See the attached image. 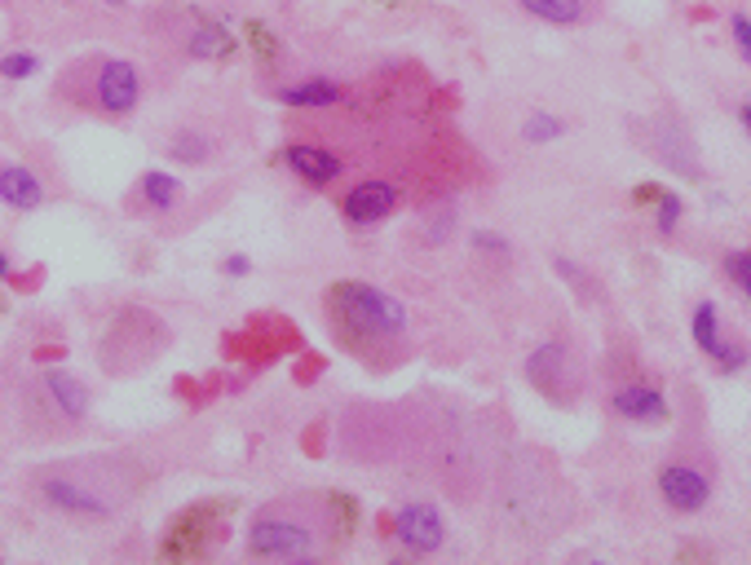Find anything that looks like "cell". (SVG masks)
Instances as JSON below:
<instances>
[{
	"label": "cell",
	"mask_w": 751,
	"mask_h": 565,
	"mask_svg": "<svg viewBox=\"0 0 751 565\" xmlns=\"http://www.w3.org/2000/svg\"><path fill=\"white\" fill-rule=\"evenodd\" d=\"M323 305H327L336 340L354 349L359 359L376 349H389L406 336V305L398 297H389L385 288H376V282L340 278V282H331Z\"/></svg>",
	"instance_id": "cell-1"
},
{
	"label": "cell",
	"mask_w": 751,
	"mask_h": 565,
	"mask_svg": "<svg viewBox=\"0 0 751 565\" xmlns=\"http://www.w3.org/2000/svg\"><path fill=\"white\" fill-rule=\"evenodd\" d=\"M331 526V494L323 504L314 500H284L265 504L248 526V556L261 561H310L323 548Z\"/></svg>",
	"instance_id": "cell-2"
},
{
	"label": "cell",
	"mask_w": 751,
	"mask_h": 565,
	"mask_svg": "<svg viewBox=\"0 0 751 565\" xmlns=\"http://www.w3.org/2000/svg\"><path fill=\"white\" fill-rule=\"evenodd\" d=\"M712 490H716V460L703 447H680L663 460L659 468V494L663 504L680 517H694L712 504Z\"/></svg>",
	"instance_id": "cell-3"
},
{
	"label": "cell",
	"mask_w": 751,
	"mask_h": 565,
	"mask_svg": "<svg viewBox=\"0 0 751 565\" xmlns=\"http://www.w3.org/2000/svg\"><path fill=\"white\" fill-rule=\"evenodd\" d=\"M526 380L539 398H549L553 406H575L584 393V363L571 340H543L530 349L526 359Z\"/></svg>",
	"instance_id": "cell-4"
},
{
	"label": "cell",
	"mask_w": 751,
	"mask_h": 565,
	"mask_svg": "<svg viewBox=\"0 0 751 565\" xmlns=\"http://www.w3.org/2000/svg\"><path fill=\"white\" fill-rule=\"evenodd\" d=\"M633 133L641 137V151H650L667 173L686 177V181H703V164H699V147L690 128L680 124L676 115H650V120H637Z\"/></svg>",
	"instance_id": "cell-5"
},
{
	"label": "cell",
	"mask_w": 751,
	"mask_h": 565,
	"mask_svg": "<svg viewBox=\"0 0 751 565\" xmlns=\"http://www.w3.org/2000/svg\"><path fill=\"white\" fill-rule=\"evenodd\" d=\"M40 494H45V504L62 508V513H72V517H111L120 508V494L85 473H72V468H58V473H45L40 477Z\"/></svg>",
	"instance_id": "cell-6"
},
{
	"label": "cell",
	"mask_w": 751,
	"mask_h": 565,
	"mask_svg": "<svg viewBox=\"0 0 751 565\" xmlns=\"http://www.w3.org/2000/svg\"><path fill=\"white\" fill-rule=\"evenodd\" d=\"M690 336H694V344H699V349L708 353V359H712V367H716V372H725V376H734V372H742V367L751 363V349H747V340L725 336L716 301H699V305H694Z\"/></svg>",
	"instance_id": "cell-7"
},
{
	"label": "cell",
	"mask_w": 751,
	"mask_h": 565,
	"mask_svg": "<svg viewBox=\"0 0 751 565\" xmlns=\"http://www.w3.org/2000/svg\"><path fill=\"white\" fill-rule=\"evenodd\" d=\"M142 102V71L128 58H107L93 76V106L102 115H133Z\"/></svg>",
	"instance_id": "cell-8"
},
{
	"label": "cell",
	"mask_w": 751,
	"mask_h": 565,
	"mask_svg": "<svg viewBox=\"0 0 751 565\" xmlns=\"http://www.w3.org/2000/svg\"><path fill=\"white\" fill-rule=\"evenodd\" d=\"M393 539L412 552V556H434L447 543V517L429 500H406L393 513Z\"/></svg>",
	"instance_id": "cell-9"
},
{
	"label": "cell",
	"mask_w": 751,
	"mask_h": 565,
	"mask_svg": "<svg viewBox=\"0 0 751 565\" xmlns=\"http://www.w3.org/2000/svg\"><path fill=\"white\" fill-rule=\"evenodd\" d=\"M393 208H398V186L385 177H363L340 199V212H346L350 226H380Z\"/></svg>",
	"instance_id": "cell-10"
},
{
	"label": "cell",
	"mask_w": 751,
	"mask_h": 565,
	"mask_svg": "<svg viewBox=\"0 0 751 565\" xmlns=\"http://www.w3.org/2000/svg\"><path fill=\"white\" fill-rule=\"evenodd\" d=\"M610 411L628 424H663L667 419V398L650 380H628L610 389Z\"/></svg>",
	"instance_id": "cell-11"
},
{
	"label": "cell",
	"mask_w": 751,
	"mask_h": 565,
	"mask_svg": "<svg viewBox=\"0 0 751 565\" xmlns=\"http://www.w3.org/2000/svg\"><path fill=\"white\" fill-rule=\"evenodd\" d=\"M284 164H288L301 181H310V186H318V190H327L340 173H346L340 155H331V151H323V147H310V141H288V147H284Z\"/></svg>",
	"instance_id": "cell-12"
},
{
	"label": "cell",
	"mask_w": 751,
	"mask_h": 565,
	"mask_svg": "<svg viewBox=\"0 0 751 565\" xmlns=\"http://www.w3.org/2000/svg\"><path fill=\"white\" fill-rule=\"evenodd\" d=\"M517 5L549 27H588L601 10V0H517Z\"/></svg>",
	"instance_id": "cell-13"
},
{
	"label": "cell",
	"mask_w": 751,
	"mask_h": 565,
	"mask_svg": "<svg viewBox=\"0 0 751 565\" xmlns=\"http://www.w3.org/2000/svg\"><path fill=\"white\" fill-rule=\"evenodd\" d=\"M40 389H45V398L53 402V411H58L62 419L80 424V419L89 415V389H85V380L66 376V372H45Z\"/></svg>",
	"instance_id": "cell-14"
},
{
	"label": "cell",
	"mask_w": 751,
	"mask_h": 565,
	"mask_svg": "<svg viewBox=\"0 0 751 565\" xmlns=\"http://www.w3.org/2000/svg\"><path fill=\"white\" fill-rule=\"evenodd\" d=\"M0 203H10L14 212H36L45 203V181L23 164H5L0 168Z\"/></svg>",
	"instance_id": "cell-15"
},
{
	"label": "cell",
	"mask_w": 751,
	"mask_h": 565,
	"mask_svg": "<svg viewBox=\"0 0 751 565\" xmlns=\"http://www.w3.org/2000/svg\"><path fill=\"white\" fill-rule=\"evenodd\" d=\"M275 98H279L284 106H301V111H327V106H336V102H340V85H336V80H327V76H305V80H297V85H279V89H275Z\"/></svg>",
	"instance_id": "cell-16"
},
{
	"label": "cell",
	"mask_w": 751,
	"mask_h": 565,
	"mask_svg": "<svg viewBox=\"0 0 751 565\" xmlns=\"http://www.w3.org/2000/svg\"><path fill=\"white\" fill-rule=\"evenodd\" d=\"M182 177H173V173H164V168H147L142 173V181H138V199L151 208V212H173L177 203H182Z\"/></svg>",
	"instance_id": "cell-17"
},
{
	"label": "cell",
	"mask_w": 751,
	"mask_h": 565,
	"mask_svg": "<svg viewBox=\"0 0 751 565\" xmlns=\"http://www.w3.org/2000/svg\"><path fill=\"white\" fill-rule=\"evenodd\" d=\"M168 155L177 160V164H209L213 155H217V137L213 133H203V128H182V133H173V141H168Z\"/></svg>",
	"instance_id": "cell-18"
},
{
	"label": "cell",
	"mask_w": 751,
	"mask_h": 565,
	"mask_svg": "<svg viewBox=\"0 0 751 565\" xmlns=\"http://www.w3.org/2000/svg\"><path fill=\"white\" fill-rule=\"evenodd\" d=\"M562 133H566V120L553 111H530V120L522 124V141H530V147H549Z\"/></svg>",
	"instance_id": "cell-19"
},
{
	"label": "cell",
	"mask_w": 751,
	"mask_h": 565,
	"mask_svg": "<svg viewBox=\"0 0 751 565\" xmlns=\"http://www.w3.org/2000/svg\"><path fill=\"white\" fill-rule=\"evenodd\" d=\"M235 49V40L222 32V27H199L190 40H186V53L190 58H226Z\"/></svg>",
	"instance_id": "cell-20"
},
{
	"label": "cell",
	"mask_w": 751,
	"mask_h": 565,
	"mask_svg": "<svg viewBox=\"0 0 751 565\" xmlns=\"http://www.w3.org/2000/svg\"><path fill=\"white\" fill-rule=\"evenodd\" d=\"M680 212H686V203H680V194L663 190V194L654 199V226H659V235H663V239H667V235H676V226H680Z\"/></svg>",
	"instance_id": "cell-21"
},
{
	"label": "cell",
	"mask_w": 751,
	"mask_h": 565,
	"mask_svg": "<svg viewBox=\"0 0 751 565\" xmlns=\"http://www.w3.org/2000/svg\"><path fill=\"white\" fill-rule=\"evenodd\" d=\"M725 274H729L734 288L751 301V248H734V252H725Z\"/></svg>",
	"instance_id": "cell-22"
},
{
	"label": "cell",
	"mask_w": 751,
	"mask_h": 565,
	"mask_svg": "<svg viewBox=\"0 0 751 565\" xmlns=\"http://www.w3.org/2000/svg\"><path fill=\"white\" fill-rule=\"evenodd\" d=\"M36 71H40L36 53H5V58H0V76H5V80H32Z\"/></svg>",
	"instance_id": "cell-23"
},
{
	"label": "cell",
	"mask_w": 751,
	"mask_h": 565,
	"mask_svg": "<svg viewBox=\"0 0 751 565\" xmlns=\"http://www.w3.org/2000/svg\"><path fill=\"white\" fill-rule=\"evenodd\" d=\"M553 265H558V274H562L566 282H571V288H575V292H579L584 301H597V288H592V278L584 274V265H575L571 256H558Z\"/></svg>",
	"instance_id": "cell-24"
},
{
	"label": "cell",
	"mask_w": 751,
	"mask_h": 565,
	"mask_svg": "<svg viewBox=\"0 0 751 565\" xmlns=\"http://www.w3.org/2000/svg\"><path fill=\"white\" fill-rule=\"evenodd\" d=\"M729 36H734V49H738V58L751 66V18L738 10L734 18H729Z\"/></svg>",
	"instance_id": "cell-25"
},
{
	"label": "cell",
	"mask_w": 751,
	"mask_h": 565,
	"mask_svg": "<svg viewBox=\"0 0 751 565\" xmlns=\"http://www.w3.org/2000/svg\"><path fill=\"white\" fill-rule=\"evenodd\" d=\"M222 274H226V278H248V274H252V256H248V252H230V256L222 261Z\"/></svg>",
	"instance_id": "cell-26"
},
{
	"label": "cell",
	"mask_w": 751,
	"mask_h": 565,
	"mask_svg": "<svg viewBox=\"0 0 751 565\" xmlns=\"http://www.w3.org/2000/svg\"><path fill=\"white\" fill-rule=\"evenodd\" d=\"M473 243L483 248V252H496V256H504V252H509V243H504L500 235H491V230H473Z\"/></svg>",
	"instance_id": "cell-27"
},
{
	"label": "cell",
	"mask_w": 751,
	"mask_h": 565,
	"mask_svg": "<svg viewBox=\"0 0 751 565\" xmlns=\"http://www.w3.org/2000/svg\"><path fill=\"white\" fill-rule=\"evenodd\" d=\"M10 274H14V265H10V252H0V282H10Z\"/></svg>",
	"instance_id": "cell-28"
},
{
	"label": "cell",
	"mask_w": 751,
	"mask_h": 565,
	"mask_svg": "<svg viewBox=\"0 0 751 565\" xmlns=\"http://www.w3.org/2000/svg\"><path fill=\"white\" fill-rule=\"evenodd\" d=\"M738 120H742V128L751 133V102H742V106H738Z\"/></svg>",
	"instance_id": "cell-29"
},
{
	"label": "cell",
	"mask_w": 751,
	"mask_h": 565,
	"mask_svg": "<svg viewBox=\"0 0 751 565\" xmlns=\"http://www.w3.org/2000/svg\"><path fill=\"white\" fill-rule=\"evenodd\" d=\"M107 5H128V0H107Z\"/></svg>",
	"instance_id": "cell-30"
}]
</instances>
